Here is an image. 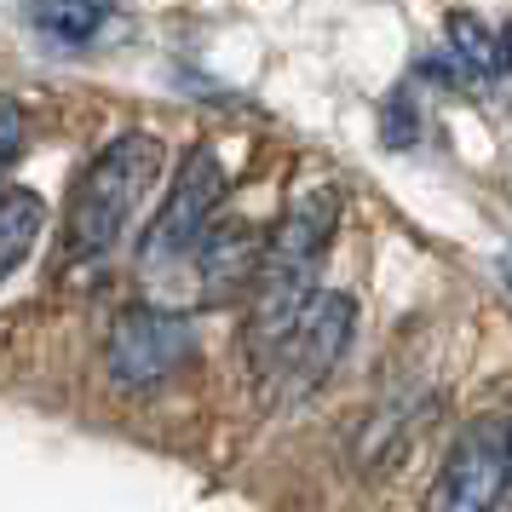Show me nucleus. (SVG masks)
I'll use <instances>...</instances> for the list:
<instances>
[{
  "label": "nucleus",
  "instance_id": "obj_1",
  "mask_svg": "<svg viewBox=\"0 0 512 512\" xmlns=\"http://www.w3.org/2000/svg\"><path fill=\"white\" fill-rule=\"evenodd\" d=\"M162 162L167 144L144 127H127L110 144H98L93 162L75 173L70 202H64V225H58L64 265H98L116 254L139 219L144 196L162 179Z\"/></svg>",
  "mask_w": 512,
  "mask_h": 512
},
{
  "label": "nucleus",
  "instance_id": "obj_2",
  "mask_svg": "<svg viewBox=\"0 0 512 512\" xmlns=\"http://www.w3.org/2000/svg\"><path fill=\"white\" fill-rule=\"evenodd\" d=\"M334 231H340V190L334 185L305 190L271 231V248H265L254 282V311H248V357L259 374L271 369L282 340L294 334L300 311L317 300V265H323Z\"/></svg>",
  "mask_w": 512,
  "mask_h": 512
},
{
  "label": "nucleus",
  "instance_id": "obj_3",
  "mask_svg": "<svg viewBox=\"0 0 512 512\" xmlns=\"http://www.w3.org/2000/svg\"><path fill=\"white\" fill-rule=\"evenodd\" d=\"M219 202H225V162L213 156V144H196V150H185L179 173L167 179L162 208H156V219H150L144 236H139V271L144 277H162L173 265H185V259L202 248V236L213 231Z\"/></svg>",
  "mask_w": 512,
  "mask_h": 512
},
{
  "label": "nucleus",
  "instance_id": "obj_4",
  "mask_svg": "<svg viewBox=\"0 0 512 512\" xmlns=\"http://www.w3.org/2000/svg\"><path fill=\"white\" fill-rule=\"evenodd\" d=\"M196 357V323L173 305H127L104 334V374L116 392H156Z\"/></svg>",
  "mask_w": 512,
  "mask_h": 512
},
{
  "label": "nucleus",
  "instance_id": "obj_5",
  "mask_svg": "<svg viewBox=\"0 0 512 512\" xmlns=\"http://www.w3.org/2000/svg\"><path fill=\"white\" fill-rule=\"evenodd\" d=\"M507 472H512V426L495 415L472 420L438 472L432 512H489L495 501H507Z\"/></svg>",
  "mask_w": 512,
  "mask_h": 512
},
{
  "label": "nucleus",
  "instance_id": "obj_6",
  "mask_svg": "<svg viewBox=\"0 0 512 512\" xmlns=\"http://www.w3.org/2000/svg\"><path fill=\"white\" fill-rule=\"evenodd\" d=\"M351 328H357V305H351V294H328V288H317V300L300 311L294 334L282 340V351L271 357V369L265 374H271L288 397H305L311 386H323L328 374H334V363L346 357Z\"/></svg>",
  "mask_w": 512,
  "mask_h": 512
},
{
  "label": "nucleus",
  "instance_id": "obj_7",
  "mask_svg": "<svg viewBox=\"0 0 512 512\" xmlns=\"http://www.w3.org/2000/svg\"><path fill=\"white\" fill-rule=\"evenodd\" d=\"M265 248H271V231H259L254 219H213V231L202 236L196 248V282H202V300L225 305L242 300L259 282V265H265Z\"/></svg>",
  "mask_w": 512,
  "mask_h": 512
},
{
  "label": "nucleus",
  "instance_id": "obj_8",
  "mask_svg": "<svg viewBox=\"0 0 512 512\" xmlns=\"http://www.w3.org/2000/svg\"><path fill=\"white\" fill-rule=\"evenodd\" d=\"M47 196L24 185L0 190V288L12 282V271H24V259L35 254V242L47 231Z\"/></svg>",
  "mask_w": 512,
  "mask_h": 512
},
{
  "label": "nucleus",
  "instance_id": "obj_9",
  "mask_svg": "<svg viewBox=\"0 0 512 512\" xmlns=\"http://www.w3.org/2000/svg\"><path fill=\"white\" fill-rule=\"evenodd\" d=\"M104 6H35L29 12V24L35 35H47L52 47H87L98 29H104Z\"/></svg>",
  "mask_w": 512,
  "mask_h": 512
},
{
  "label": "nucleus",
  "instance_id": "obj_10",
  "mask_svg": "<svg viewBox=\"0 0 512 512\" xmlns=\"http://www.w3.org/2000/svg\"><path fill=\"white\" fill-rule=\"evenodd\" d=\"M449 41H455L461 75H472V81H489V75L501 70V64H495V41H489L484 18H472V12H449Z\"/></svg>",
  "mask_w": 512,
  "mask_h": 512
},
{
  "label": "nucleus",
  "instance_id": "obj_11",
  "mask_svg": "<svg viewBox=\"0 0 512 512\" xmlns=\"http://www.w3.org/2000/svg\"><path fill=\"white\" fill-rule=\"evenodd\" d=\"M24 144H29L24 104H18L12 93H0V190H6V173L18 167V156H24Z\"/></svg>",
  "mask_w": 512,
  "mask_h": 512
},
{
  "label": "nucleus",
  "instance_id": "obj_12",
  "mask_svg": "<svg viewBox=\"0 0 512 512\" xmlns=\"http://www.w3.org/2000/svg\"><path fill=\"white\" fill-rule=\"evenodd\" d=\"M495 64H501V70L512 75V24L501 29V35H495Z\"/></svg>",
  "mask_w": 512,
  "mask_h": 512
},
{
  "label": "nucleus",
  "instance_id": "obj_13",
  "mask_svg": "<svg viewBox=\"0 0 512 512\" xmlns=\"http://www.w3.org/2000/svg\"><path fill=\"white\" fill-rule=\"evenodd\" d=\"M507 495H512V472H507Z\"/></svg>",
  "mask_w": 512,
  "mask_h": 512
}]
</instances>
